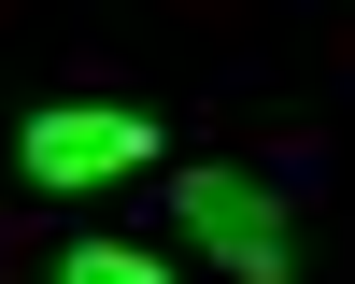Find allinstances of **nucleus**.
Masks as SVG:
<instances>
[{
    "mask_svg": "<svg viewBox=\"0 0 355 284\" xmlns=\"http://www.w3.org/2000/svg\"><path fill=\"white\" fill-rule=\"evenodd\" d=\"M171 213H185V242L214 256V270H242V284H284V270H299V213H284L256 170H185Z\"/></svg>",
    "mask_w": 355,
    "mask_h": 284,
    "instance_id": "obj_1",
    "label": "nucleus"
},
{
    "mask_svg": "<svg viewBox=\"0 0 355 284\" xmlns=\"http://www.w3.org/2000/svg\"><path fill=\"white\" fill-rule=\"evenodd\" d=\"M142 157H157V114H128V100H57V114L15 128V170H28L43 199L114 185V170H142Z\"/></svg>",
    "mask_w": 355,
    "mask_h": 284,
    "instance_id": "obj_2",
    "label": "nucleus"
},
{
    "mask_svg": "<svg viewBox=\"0 0 355 284\" xmlns=\"http://www.w3.org/2000/svg\"><path fill=\"white\" fill-rule=\"evenodd\" d=\"M57 284H157L142 242H57Z\"/></svg>",
    "mask_w": 355,
    "mask_h": 284,
    "instance_id": "obj_3",
    "label": "nucleus"
}]
</instances>
